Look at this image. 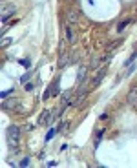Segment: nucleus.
<instances>
[{"instance_id": "1", "label": "nucleus", "mask_w": 137, "mask_h": 168, "mask_svg": "<svg viewBox=\"0 0 137 168\" xmlns=\"http://www.w3.org/2000/svg\"><path fill=\"white\" fill-rule=\"evenodd\" d=\"M20 126H17V124H9L8 126V145H9V148L17 154L18 152V145H20Z\"/></svg>"}, {"instance_id": "2", "label": "nucleus", "mask_w": 137, "mask_h": 168, "mask_svg": "<svg viewBox=\"0 0 137 168\" xmlns=\"http://www.w3.org/2000/svg\"><path fill=\"white\" fill-rule=\"evenodd\" d=\"M17 11V6L15 4H4L2 6V18H0V20H2V24H8V20L11 18V15Z\"/></svg>"}, {"instance_id": "3", "label": "nucleus", "mask_w": 137, "mask_h": 168, "mask_svg": "<svg viewBox=\"0 0 137 168\" xmlns=\"http://www.w3.org/2000/svg\"><path fill=\"white\" fill-rule=\"evenodd\" d=\"M104 75H106V66H102L101 69H97V73L93 75V79L90 81V88L93 90V88H97L101 82H102V79H104Z\"/></svg>"}, {"instance_id": "4", "label": "nucleus", "mask_w": 137, "mask_h": 168, "mask_svg": "<svg viewBox=\"0 0 137 168\" xmlns=\"http://www.w3.org/2000/svg\"><path fill=\"white\" fill-rule=\"evenodd\" d=\"M64 37H66V42H68V44H75V40H77V33H75L73 24H68V26L64 28Z\"/></svg>"}, {"instance_id": "5", "label": "nucleus", "mask_w": 137, "mask_h": 168, "mask_svg": "<svg viewBox=\"0 0 137 168\" xmlns=\"http://www.w3.org/2000/svg\"><path fill=\"white\" fill-rule=\"evenodd\" d=\"M53 123V113L50 110H44L40 115H38V124L40 126H50Z\"/></svg>"}, {"instance_id": "6", "label": "nucleus", "mask_w": 137, "mask_h": 168, "mask_svg": "<svg viewBox=\"0 0 137 168\" xmlns=\"http://www.w3.org/2000/svg\"><path fill=\"white\" fill-rule=\"evenodd\" d=\"M86 73H88V68H86V66H81V68H79V73H77V86H81L84 81H88Z\"/></svg>"}, {"instance_id": "7", "label": "nucleus", "mask_w": 137, "mask_h": 168, "mask_svg": "<svg viewBox=\"0 0 137 168\" xmlns=\"http://www.w3.org/2000/svg\"><path fill=\"white\" fill-rule=\"evenodd\" d=\"M128 104L133 106V108H137V86H133L130 90V93H128Z\"/></svg>"}, {"instance_id": "8", "label": "nucleus", "mask_w": 137, "mask_h": 168, "mask_svg": "<svg viewBox=\"0 0 137 168\" xmlns=\"http://www.w3.org/2000/svg\"><path fill=\"white\" fill-rule=\"evenodd\" d=\"M79 22V13L75 9H70L68 11V24H77Z\"/></svg>"}, {"instance_id": "9", "label": "nucleus", "mask_w": 137, "mask_h": 168, "mask_svg": "<svg viewBox=\"0 0 137 168\" xmlns=\"http://www.w3.org/2000/svg\"><path fill=\"white\" fill-rule=\"evenodd\" d=\"M104 64V59H101V55H95L93 59H91V64H90V68L91 69H97L99 66H102Z\"/></svg>"}, {"instance_id": "10", "label": "nucleus", "mask_w": 137, "mask_h": 168, "mask_svg": "<svg viewBox=\"0 0 137 168\" xmlns=\"http://www.w3.org/2000/svg\"><path fill=\"white\" fill-rule=\"evenodd\" d=\"M132 24V18H124V20H121L119 24H117V33H123L128 26Z\"/></svg>"}, {"instance_id": "11", "label": "nucleus", "mask_w": 137, "mask_h": 168, "mask_svg": "<svg viewBox=\"0 0 137 168\" xmlns=\"http://www.w3.org/2000/svg\"><path fill=\"white\" fill-rule=\"evenodd\" d=\"M72 60V57H70V53H66V51H62V55H60V60H59V68H64L68 62ZM72 64V62H70Z\"/></svg>"}, {"instance_id": "12", "label": "nucleus", "mask_w": 137, "mask_h": 168, "mask_svg": "<svg viewBox=\"0 0 137 168\" xmlns=\"http://www.w3.org/2000/svg\"><path fill=\"white\" fill-rule=\"evenodd\" d=\"M59 84H60V77H57V81H55V82H53V84L48 88L51 95H59V93H60V91H59Z\"/></svg>"}, {"instance_id": "13", "label": "nucleus", "mask_w": 137, "mask_h": 168, "mask_svg": "<svg viewBox=\"0 0 137 168\" xmlns=\"http://www.w3.org/2000/svg\"><path fill=\"white\" fill-rule=\"evenodd\" d=\"M104 128H101L99 132H97V135H95V141H93V148H99V145H101V141H102V135H104Z\"/></svg>"}, {"instance_id": "14", "label": "nucleus", "mask_w": 137, "mask_h": 168, "mask_svg": "<svg viewBox=\"0 0 137 168\" xmlns=\"http://www.w3.org/2000/svg\"><path fill=\"white\" fill-rule=\"evenodd\" d=\"M17 102H18V101H15V99H11V101H6V99H4V104H2V108H4V111H8L9 108H13V106H15Z\"/></svg>"}, {"instance_id": "15", "label": "nucleus", "mask_w": 137, "mask_h": 168, "mask_svg": "<svg viewBox=\"0 0 137 168\" xmlns=\"http://www.w3.org/2000/svg\"><path fill=\"white\" fill-rule=\"evenodd\" d=\"M57 133H59V132H57V128H51V130L48 132V135L44 137V141H46V142H50V141H51V139H53V137H55Z\"/></svg>"}, {"instance_id": "16", "label": "nucleus", "mask_w": 137, "mask_h": 168, "mask_svg": "<svg viewBox=\"0 0 137 168\" xmlns=\"http://www.w3.org/2000/svg\"><path fill=\"white\" fill-rule=\"evenodd\" d=\"M135 59H137V51H133V53H132V55H130V57L126 59V62H124V68H128V66H132Z\"/></svg>"}, {"instance_id": "17", "label": "nucleus", "mask_w": 137, "mask_h": 168, "mask_svg": "<svg viewBox=\"0 0 137 168\" xmlns=\"http://www.w3.org/2000/svg\"><path fill=\"white\" fill-rule=\"evenodd\" d=\"M18 64H20L22 68H26V69H29V68H31V60H29V59H20V60H18Z\"/></svg>"}, {"instance_id": "18", "label": "nucleus", "mask_w": 137, "mask_h": 168, "mask_svg": "<svg viewBox=\"0 0 137 168\" xmlns=\"http://www.w3.org/2000/svg\"><path fill=\"white\" fill-rule=\"evenodd\" d=\"M29 79H31V71H28L26 75H22V77H20V82L26 84V82H29Z\"/></svg>"}, {"instance_id": "19", "label": "nucleus", "mask_w": 137, "mask_h": 168, "mask_svg": "<svg viewBox=\"0 0 137 168\" xmlns=\"http://www.w3.org/2000/svg\"><path fill=\"white\" fill-rule=\"evenodd\" d=\"M29 163H31V159H29V157H24V159L20 161V164H18V166H22V168H28V166H29Z\"/></svg>"}, {"instance_id": "20", "label": "nucleus", "mask_w": 137, "mask_h": 168, "mask_svg": "<svg viewBox=\"0 0 137 168\" xmlns=\"http://www.w3.org/2000/svg\"><path fill=\"white\" fill-rule=\"evenodd\" d=\"M13 91H15V90H13V88H9V90H4L2 93H0V95H2V99H8V97H9V95H11Z\"/></svg>"}, {"instance_id": "21", "label": "nucleus", "mask_w": 137, "mask_h": 168, "mask_svg": "<svg viewBox=\"0 0 137 168\" xmlns=\"http://www.w3.org/2000/svg\"><path fill=\"white\" fill-rule=\"evenodd\" d=\"M59 163L57 161H48V163H46V166H48V168H53V166H57Z\"/></svg>"}, {"instance_id": "22", "label": "nucleus", "mask_w": 137, "mask_h": 168, "mask_svg": "<svg viewBox=\"0 0 137 168\" xmlns=\"http://www.w3.org/2000/svg\"><path fill=\"white\" fill-rule=\"evenodd\" d=\"M24 88H26V91H31V90H33V84H31V82H26Z\"/></svg>"}, {"instance_id": "23", "label": "nucleus", "mask_w": 137, "mask_h": 168, "mask_svg": "<svg viewBox=\"0 0 137 168\" xmlns=\"http://www.w3.org/2000/svg\"><path fill=\"white\" fill-rule=\"evenodd\" d=\"M8 44H11V38H4L2 40V46H8Z\"/></svg>"}, {"instance_id": "24", "label": "nucleus", "mask_w": 137, "mask_h": 168, "mask_svg": "<svg viewBox=\"0 0 137 168\" xmlns=\"http://www.w3.org/2000/svg\"><path fill=\"white\" fill-rule=\"evenodd\" d=\"M99 119H101V121H104V119H108V113H101V117H99Z\"/></svg>"}]
</instances>
